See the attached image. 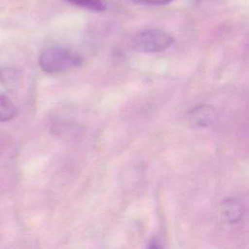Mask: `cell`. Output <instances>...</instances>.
Wrapping results in <instances>:
<instances>
[{
  "label": "cell",
  "instance_id": "6da1fadb",
  "mask_svg": "<svg viewBox=\"0 0 249 249\" xmlns=\"http://www.w3.org/2000/svg\"><path fill=\"white\" fill-rule=\"evenodd\" d=\"M82 57L78 53L62 47H52L45 50L38 59L40 68L50 74L76 68L82 64Z\"/></svg>",
  "mask_w": 249,
  "mask_h": 249
},
{
  "label": "cell",
  "instance_id": "7a4b0ae2",
  "mask_svg": "<svg viewBox=\"0 0 249 249\" xmlns=\"http://www.w3.org/2000/svg\"><path fill=\"white\" fill-rule=\"evenodd\" d=\"M174 43V38L160 28H149L134 35L132 47L140 53H160L170 48Z\"/></svg>",
  "mask_w": 249,
  "mask_h": 249
},
{
  "label": "cell",
  "instance_id": "3957f363",
  "mask_svg": "<svg viewBox=\"0 0 249 249\" xmlns=\"http://www.w3.org/2000/svg\"><path fill=\"white\" fill-rule=\"evenodd\" d=\"M217 112L212 105L201 104L189 113V122L196 127H205L214 123Z\"/></svg>",
  "mask_w": 249,
  "mask_h": 249
},
{
  "label": "cell",
  "instance_id": "277c9868",
  "mask_svg": "<svg viewBox=\"0 0 249 249\" xmlns=\"http://www.w3.org/2000/svg\"><path fill=\"white\" fill-rule=\"evenodd\" d=\"M221 214L224 220L229 224H234L240 221L244 214V205L237 198H226L222 201Z\"/></svg>",
  "mask_w": 249,
  "mask_h": 249
},
{
  "label": "cell",
  "instance_id": "5b68a950",
  "mask_svg": "<svg viewBox=\"0 0 249 249\" xmlns=\"http://www.w3.org/2000/svg\"><path fill=\"white\" fill-rule=\"evenodd\" d=\"M70 5L93 12H103L107 9L105 0H63Z\"/></svg>",
  "mask_w": 249,
  "mask_h": 249
},
{
  "label": "cell",
  "instance_id": "8992f818",
  "mask_svg": "<svg viewBox=\"0 0 249 249\" xmlns=\"http://www.w3.org/2000/svg\"><path fill=\"white\" fill-rule=\"evenodd\" d=\"M17 114V106L7 96L0 95V123L12 120Z\"/></svg>",
  "mask_w": 249,
  "mask_h": 249
},
{
  "label": "cell",
  "instance_id": "52a82bcc",
  "mask_svg": "<svg viewBox=\"0 0 249 249\" xmlns=\"http://www.w3.org/2000/svg\"><path fill=\"white\" fill-rule=\"evenodd\" d=\"M136 4L145 6H162L170 3L172 0H131Z\"/></svg>",
  "mask_w": 249,
  "mask_h": 249
},
{
  "label": "cell",
  "instance_id": "ba28073f",
  "mask_svg": "<svg viewBox=\"0 0 249 249\" xmlns=\"http://www.w3.org/2000/svg\"><path fill=\"white\" fill-rule=\"evenodd\" d=\"M0 77L6 82H11L13 79L17 78V73L14 69H3L0 73Z\"/></svg>",
  "mask_w": 249,
  "mask_h": 249
}]
</instances>
